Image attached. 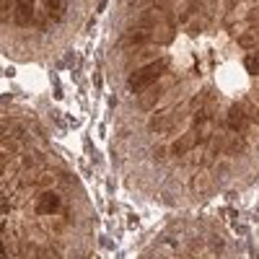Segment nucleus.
Masks as SVG:
<instances>
[{"label": "nucleus", "instance_id": "1", "mask_svg": "<svg viewBox=\"0 0 259 259\" xmlns=\"http://www.w3.org/2000/svg\"><path fill=\"white\" fill-rule=\"evenodd\" d=\"M166 70H168V60L166 57H156V60H150V62H143V65H138V68L130 70L127 89L133 91L135 96H140L143 91L150 89V85H156Z\"/></svg>", "mask_w": 259, "mask_h": 259}, {"label": "nucleus", "instance_id": "2", "mask_svg": "<svg viewBox=\"0 0 259 259\" xmlns=\"http://www.w3.org/2000/svg\"><path fill=\"white\" fill-rule=\"evenodd\" d=\"M226 124H228V130H233L236 135H249L251 130H254L251 117H249V112H246L244 101L228 106V112H226Z\"/></svg>", "mask_w": 259, "mask_h": 259}, {"label": "nucleus", "instance_id": "3", "mask_svg": "<svg viewBox=\"0 0 259 259\" xmlns=\"http://www.w3.org/2000/svg\"><path fill=\"white\" fill-rule=\"evenodd\" d=\"M36 3L34 0H16L13 8H11V21L18 29H34V21H36Z\"/></svg>", "mask_w": 259, "mask_h": 259}, {"label": "nucleus", "instance_id": "4", "mask_svg": "<svg viewBox=\"0 0 259 259\" xmlns=\"http://www.w3.org/2000/svg\"><path fill=\"white\" fill-rule=\"evenodd\" d=\"M171 83H174V80H166V83H156V85H150V89L148 91H143L140 94V99H138V106H140V109L143 112H150V109H153V106L161 101V96L171 89Z\"/></svg>", "mask_w": 259, "mask_h": 259}, {"label": "nucleus", "instance_id": "5", "mask_svg": "<svg viewBox=\"0 0 259 259\" xmlns=\"http://www.w3.org/2000/svg\"><path fill=\"white\" fill-rule=\"evenodd\" d=\"M65 210V205H62V197L57 192H50V189H45L36 197V212L39 215H57V212H62Z\"/></svg>", "mask_w": 259, "mask_h": 259}, {"label": "nucleus", "instance_id": "6", "mask_svg": "<svg viewBox=\"0 0 259 259\" xmlns=\"http://www.w3.org/2000/svg\"><path fill=\"white\" fill-rule=\"evenodd\" d=\"M194 145H200L197 138H194V133H187V135H179L174 143H171L168 153L174 156V158H187V156L192 153V148H194Z\"/></svg>", "mask_w": 259, "mask_h": 259}, {"label": "nucleus", "instance_id": "7", "mask_svg": "<svg viewBox=\"0 0 259 259\" xmlns=\"http://www.w3.org/2000/svg\"><path fill=\"white\" fill-rule=\"evenodd\" d=\"M45 3V11L50 16V21H62V16L68 13V0H41Z\"/></svg>", "mask_w": 259, "mask_h": 259}, {"label": "nucleus", "instance_id": "8", "mask_svg": "<svg viewBox=\"0 0 259 259\" xmlns=\"http://www.w3.org/2000/svg\"><path fill=\"white\" fill-rule=\"evenodd\" d=\"M148 127H150V133H153V135H171V133H174V119L156 114L153 119H150Z\"/></svg>", "mask_w": 259, "mask_h": 259}, {"label": "nucleus", "instance_id": "9", "mask_svg": "<svg viewBox=\"0 0 259 259\" xmlns=\"http://www.w3.org/2000/svg\"><path fill=\"white\" fill-rule=\"evenodd\" d=\"M244 150H246L244 140H239V138H223V156L236 158V156H244Z\"/></svg>", "mask_w": 259, "mask_h": 259}, {"label": "nucleus", "instance_id": "10", "mask_svg": "<svg viewBox=\"0 0 259 259\" xmlns=\"http://www.w3.org/2000/svg\"><path fill=\"white\" fill-rule=\"evenodd\" d=\"M239 47H241V50H246V52H256V50H259V29H256V31H251V34L239 36Z\"/></svg>", "mask_w": 259, "mask_h": 259}, {"label": "nucleus", "instance_id": "11", "mask_svg": "<svg viewBox=\"0 0 259 259\" xmlns=\"http://www.w3.org/2000/svg\"><path fill=\"white\" fill-rule=\"evenodd\" d=\"M244 70H246L249 75H254V78H259V50L244 57Z\"/></svg>", "mask_w": 259, "mask_h": 259}, {"label": "nucleus", "instance_id": "12", "mask_svg": "<svg viewBox=\"0 0 259 259\" xmlns=\"http://www.w3.org/2000/svg\"><path fill=\"white\" fill-rule=\"evenodd\" d=\"M244 106H246V112H249V117H251V124L259 127V104H256V101H244Z\"/></svg>", "mask_w": 259, "mask_h": 259}, {"label": "nucleus", "instance_id": "13", "mask_svg": "<svg viewBox=\"0 0 259 259\" xmlns=\"http://www.w3.org/2000/svg\"><path fill=\"white\" fill-rule=\"evenodd\" d=\"M246 21H249L251 26H256V29H259V8H251V11H249V16H246Z\"/></svg>", "mask_w": 259, "mask_h": 259}, {"label": "nucleus", "instance_id": "14", "mask_svg": "<svg viewBox=\"0 0 259 259\" xmlns=\"http://www.w3.org/2000/svg\"><path fill=\"white\" fill-rule=\"evenodd\" d=\"M166 153H168V148H166V145H158V148H153V156H156V158H161V161L166 158Z\"/></svg>", "mask_w": 259, "mask_h": 259}, {"label": "nucleus", "instance_id": "15", "mask_svg": "<svg viewBox=\"0 0 259 259\" xmlns=\"http://www.w3.org/2000/svg\"><path fill=\"white\" fill-rule=\"evenodd\" d=\"M256 89H259V80H256Z\"/></svg>", "mask_w": 259, "mask_h": 259}]
</instances>
